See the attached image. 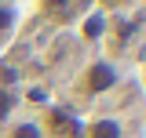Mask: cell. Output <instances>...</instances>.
<instances>
[{"mask_svg":"<svg viewBox=\"0 0 146 138\" xmlns=\"http://www.w3.org/2000/svg\"><path fill=\"white\" fill-rule=\"evenodd\" d=\"M18 22H22L18 4H15V0H0V47L18 33Z\"/></svg>","mask_w":146,"mask_h":138,"instance_id":"cell-5","label":"cell"},{"mask_svg":"<svg viewBox=\"0 0 146 138\" xmlns=\"http://www.w3.org/2000/svg\"><path fill=\"white\" fill-rule=\"evenodd\" d=\"M0 138H44V127H40V116H15L7 124V131Z\"/></svg>","mask_w":146,"mask_h":138,"instance_id":"cell-7","label":"cell"},{"mask_svg":"<svg viewBox=\"0 0 146 138\" xmlns=\"http://www.w3.org/2000/svg\"><path fill=\"white\" fill-rule=\"evenodd\" d=\"M84 138H128V131L117 113H99V116H84Z\"/></svg>","mask_w":146,"mask_h":138,"instance_id":"cell-3","label":"cell"},{"mask_svg":"<svg viewBox=\"0 0 146 138\" xmlns=\"http://www.w3.org/2000/svg\"><path fill=\"white\" fill-rule=\"evenodd\" d=\"M117 80H121V73H117V66H113L110 58H91V62H84V69L77 73L73 95H77L80 102H95V98L110 95V91L117 87Z\"/></svg>","mask_w":146,"mask_h":138,"instance_id":"cell-1","label":"cell"},{"mask_svg":"<svg viewBox=\"0 0 146 138\" xmlns=\"http://www.w3.org/2000/svg\"><path fill=\"white\" fill-rule=\"evenodd\" d=\"M18 109H22V95H18V87H0V135H4L7 124L18 116Z\"/></svg>","mask_w":146,"mask_h":138,"instance_id":"cell-6","label":"cell"},{"mask_svg":"<svg viewBox=\"0 0 146 138\" xmlns=\"http://www.w3.org/2000/svg\"><path fill=\"white\" fill-rule=\"evenodd\" d=\"M124 4H131V0H102V11L106 7H124Z\"/></svg>","mask_w":146,"mask_h":138,"instance_id":"cell-8","label":"cell"},{"mask_svg":"<svg viewBox=\"0 0 146 138\" xmlns=\"http://www.w3.org/2000/svg\"><path fill=\"white\" fill-rule=\"evenodd\" d=\"M106 33H110V11H102V7H88V11L80 15V40L99 44Z\"/></svg>","mask_w":146,"mask_h":138,"instance_id":"cell-4","label":"cell"},{"mask_svg":"<svg viewBox=\"0 0 146 138\" xmlns=\"http://www.w3.org/2000/svg\"><path fill=\"white\" fill-rule=\"evenodd\" d=\"M40 127H44V138H84V116H77L66 105H51Z\"/></svg>","mask_w":146,"mask_h":138,"instance_id":"cell-2","label":"cell"}]
</instances>
